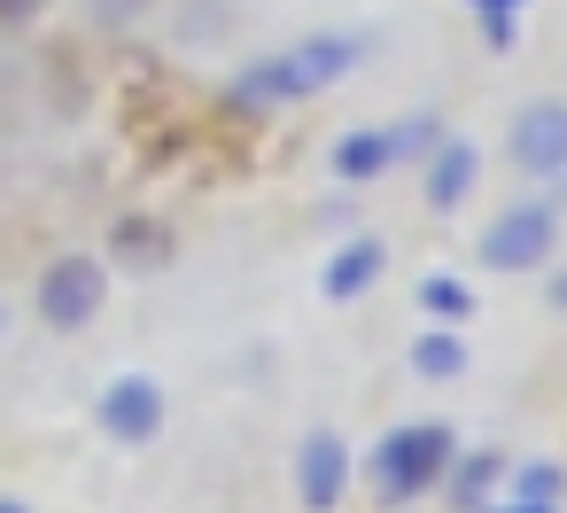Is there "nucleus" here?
<instances>
[{
	"label": "nucleus",
	"mask_w": 567,
	"mask_h": 513,
	"mask_svg": "<svg viewBox=\"0 0 567 513\" xmlns=\"http://www.w3.org/2000/svg\"><path fill=\"white\" fill-rule=\"evenodd\" d=\"M350 71V40H303V48H288V55H272V63H257V71H241V102H296V94H319V86H334Z\"/></svg>",
	"instance_id": "obj_2"
},
{
	"label": "nucleus",
	"mask_w": 567,
	"mask_h": 513,
	"mask_svg": "<svg viewBox=\"0 0 567 513\" xmlns=\"http://www.w3.org/2000/svg\"><path fill=\"white\" fill-rule=\"evenodd\" d=\"M551 304H559V311H567V273H559V280H551Z\"/></svg>",
	"instance_id": "obj_17"
},
{
	"label": "nucleus",
	"mask_w": 567,
	"mask_h": 513,
	"mask_svg": "<svg viewBox=\"0 0 567 513\" xmlns=\"http://www.w3.org/2000/svg\"><path fill=\"white\" fill-rule=\"evenodd\" d=\"M296 490H303V505H311V513H327V505L350 490V443H342L334 428L303 435V451H296Z\"/></svg>",
	"instance_id": "obj_7"
},
{
	"label": "nucleus",
	"mask_w": 567,
	"mask_h": 513,
	"mask_svg": "<svg viewBox=\"0 0 567 513\" xmlns=\"http://www.w3.org/2000/svg\"><path fill=\"white\" fill-rule=\"evenodd\" d=\"M102 296H110V273L94 257H55L40 273V319L48 327H86L102 311Z\"/></svg>",
	"instance_id": "obj_3"
},
{
	"label": "nucleus",
	"mask_w": 567,
	"mask_h": 513,
	"mask_svg": "<svg viewBox=\"0 0 567 513\" xmlns=\"http://www.w3.org/2000/svg\"><path fill=\"white\" fill-rule=\"evenodd\" d=\"M427 141V125H404V133H350L342 148H334V179H373V172H389L404 148H420Z\"/></svg>",
	"instance_id": "obj_8"
},
{
	"label": "nucleus",
	"mask_w": 567,
	"mask_h": 513,
	"mask_svg": "<svg viewBox=\"0 0 567 513\" xmlns=\"http://www.w3.org/2000/svg\"><path fill=\"white\" fill-rule=\"evenodd\" d=\"M40 9V0H0V17H32Z\"/></svg>",
	"instance_id": "obj_16"
},
{
	"label": "nucleus",
	"mask_w": 567,
	"mask_h": 513,
	"mask_svg": "<svg viewBox=\"0 0 567 513\" xmlns=\"http://www.w3.org/2000/svg\"><path fill=\"white\" fill-rule=\"evenodd\" d=\"M505 148H513V164H520V172H536V179L567 187V179H559V172H567V102H536V110H520Z\"/></svg>",
	"instance_id": "obj_5"
},
{
	"label": "nucleus",
	"mask_w": 567,
	"mask_h": 513,
	"mask_svg": "<svg viewBox=\"0 0 567 513\" xmlns=\"http://www.w3.org/2000/svg\"><path fill=\"white\" fill-rule=\"evenodd\" d=\"M412 366H420L427 381H451V373L466 366V342H458V335H427V342L412 350Z\"/></svg>",
	"instance_id": "obj_12"
},
{
	"label": "nucleus",
	"mask_w": 567,
	"mask_h": 513,
	"mask_svg": "<svg viewBox=\"0 0 567 513\" xmlns=\"http://www.w3.org/2000/svg\"><path fill=\"white\" fill-rule=\"evenodd\" d=\"M0 513H24V505H9V497H0Z\"/></svg>",
	"instance_id": "obj_20"
},
{
	"label": "nucleus",
	"mask_w": 567,
	"mask_h": 513,
	"mask_svg": "<svg viewBox=\"0 0 567 513\" xmlns=\"http://www.w3.org/2000/svg\"><path fill=\"white\" fill-rule=\"evenodd\" d=\"M489 482H497V459H489V451H474V459L458 466V482H451V497H458V505H482V490H489Z\"/></svg>",
	"instance_id": "obj_14"
},
{
	"label": "nucleus",
	"mask_w": 567,
	"mask_h": 513,
	"mask_svg": "<svg viewBox=\"0 0 567 513\" xmlns=\"http://www.w3.org/2000/svg\"><path fill=\"white\" fill-rule=\"evenodd\" d=\"M381 265H389L381 242H350V249H334V257H327V304H350L358 288H373Z\"/></svg>",
	"instance_id": "obj_9"
},
{
	"label": "nucleus",
	"mask_w": 567,
	"mask_h": 513,
	"mask_svg": "<svg viewBox=\"0 0 567 513\" xmlns=\"http://www.w3.org/2000/svg\"><path fill=\"white\" fill-rule=\"evenodd\" d=\"M102 428H110L117 443H148V435L164 428V389H156L148 373H117V381L102 389Z\"/></svg>",
	"instance_id": "obj_6"
},
{
	"label": "nucleus",
	"mask_w": 567,
	"mask_h": 513,
	"mask_svg": "<svg viewBox=\"0 0 567 513\" xmlns=\"http://www.w3.org/2000/svg\"><path fill=\"white\" fill-rule=\"evenodd\" d=\"M551 257V203H513L505 218H489V234H482V265H497V273H528V265H544Z\"/></svg>",
	"instance_id": "obj_4"
},
{
	"label": "nucleus",
	"mask_w": 567,
	"mask_h": 513,
	"mask_svg": "<svg viewBox=\"0 0 567 513\" xmlns=\"http://www.w3.org/2000/svg\"><path fill=\"white\" fill-rule=\"evenodd\" d=\"M466 187H474V148L466 141H443V156L427 172V203H458Z\"/></svg>",
	"instance_id": "obj_10"
},
{
	"label": "nucleus",
	"mask_w": 567,
	"mask_h": 513,
	"mask_svg": "<svg viewBox=\"0 0 567 513\" xmlns=\"http://www.w3.org/2000/svg\"><path fill=\"white\" fill-rule=\"evenodd\" d=\"M482 9H489V17H505V9H513V0H482Z\"/></svg>",
	"instance_id": "obj_18"
},
{
	"label": "nucleus",
	"mask_w": 567,
	"mask_h": 513,
	"mask_svg": "<svg viewBox=\"0 0 567 513\" xmlns=\"http://www.w3.org/2000/svg\"><path fill=\"white\" fill-rule=\"evenodd\" d=\"M505 513H551V505H505Z\"/></svg>",
	"instance_id": "obj_19"
},
{
	"label": "nucleus",
	"mask_w": 567,
	"mask_h": 513,
	"mask_svg": "<svg viewBox=\"0 0 567 513\" xmlns=\"http://www.w3.org/2000/svg\"><path fill=\"white\" fill-rule=\"evenodd\" d=\"M420 311H427V319H466L474 296H466V280H451V273H427V280H420Z\"/></svg>",
	"instance_id": "obj_11"
},
{
	"label": "nucleus",
	"mask_w": 567,
	"mask_h": 513,
	"mask_svg": "<svg viewBox=\"0 0 567 513\" xmlns=\"http://www.w3.org/2000/svg\"><path fill=\"white\" fill-rule=\"evenodd\" d=\"M443 466H451V428H443V420H412V428H389V435H381V451H373V490H381L389 505H404V497L435 490Z\"/></svg>",
	"instance_id": "obj_1"
},
{
	"label": "nucleus",
	"mask_w": 567,
	"mask_h": 513,
	"mask_svg": "<svg viewBox=\"0 0 567 513\" xmlns=\"http://www.w3.org/2000/svg\"><path fill=\"white\" fill-rule=\"evenodd\" d=\"M141 9H148V0H94V17H102V24H133Z\"/></svg>",
	"instance_id": "obj_15"
},
{
	"label": "nucleus",
	"mask_w": 567,
	"mask_h": 513,
	"mask_svg": "<svg viewBox=\"0 0 567 513\" xmlns=\"http://www.w3.org/2000/svg\"><path fill=\"white\" fill-rule=\"evenodd\" d=\"M513 505H551L559 497V466H544V459H528V466H513V490H505Z\"/></svg>",
	"instance_id": "obj_13"
}]
</instances>
